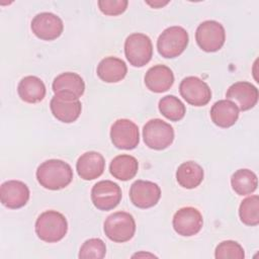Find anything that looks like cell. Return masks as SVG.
Returning <instances> with one entry per match:
<instances>
[{
    "label": "cell",
    "mask_w": 259,
    "mask_h": 259,
    "mask_svg": "<svg viewBox=\"0 0 259 259\" xmlns=\"http://www.w3.org/2000/svg\"><path fill=\"white\" fill-rule=\"evenodd\" d=\"M53 115L65 123L74 122L80 115L82 104L79 99L55 95L50 102Z\"/></svg>",
    "instance_id": "obj_17"
},
{
    "label": "cell",
    "mask_w": 259,
    "mask_h": 259,
    "mask_svg": "<svg viewBox=\"0 0 259 259\" xmlns=\"http://www.w3.org/2000/svg\"><path fill=\"white\" fill-rule=\"evenodd\" d=\"M258 89L246 81H239L232 84L227 90L226 97L234 102L239 110L246 111L253 108L258 101Z\"/></svg>",
    "instance_id": "obj_15"
},
{
    "label": "cell",
    "mask_w": 259,
    "mask_h": 259,
    "mask_svg": "<svg viewBox=\"0 0 259 259\" xmlns=\"http://www.w3.org/2000/svg\"><path fill=\"white\" fill-rule=\"evenodd\" d=\"M128 5L127 0H99L98 7L105 15L115 16L123 13Z\"/></svg>",
    "instance_id": "obj_30"
},
{
    "label": "cell",
    "mask_w": 259,
    "mask_h": 259,
    "mask_svg": "<svg viewBox=\"0 0 259 259\" xmlns=\"http://www.w3.org/2000/svg\"><path fill=\"white\" fill-rule=\"evenodd\" d=\"M104 169L105 160L100 153L95 151L82 154L76 163L77 173L84 180H93L100 177Z\"/></svg>",
    "instance_id": "obj_18"
},
{
    "label": "cell",
    "mask_w": 259,
    "mask_h": 259,
    "mask_svg": "<svg viewBox=\"0 0 259 259\" xmlns=\"http://www.w3.org/2000/svg\"><path fill=\"white\" fill-rule=\"evenodd\" d=\"M35 174L40 186L50 190L63 189L73 180L71 166L59 159H50L42 162L37 167Z\"/></svg>",
    "instance_id": "obj_1"
},
{
    "label": "cell",
    "mask_w": 259,
    "mask_h": 259,
    "mask_svg": "<svg viewBox=\"0 0 259 259\" xmlns=\"http://www.w3.org/2000/svg\"><path fill=\"white\" fill-rule=\"evenodd\" d=\"M135 256H137V257H140V256H145V254H136V255H134V257ZM146 256H151V257H154V255H152V254H146Z\"/></svg>",
    "instance_id": "obj_32"
},
{
    "label": "cell",
    "mask_w": 259,
    "mask_h": 259,
    "mask_svg": "<svg viewBox=\"0 0 259 259\" xmlns=\"http://www.w3.org/2000/svg\"><path fill=\"white\" fill-rule=\"evenodd\" d=\"M106 237L115 243L130 241L136 233L134 217L126 211H116L109 214L103 224Z\"/></svg>",
    "instance_id": "obj_3"
},
{
    "label": "cell",
    "mask_w": 259,
    "mask_h": 259,
    "mask_svg": "<svg viewBox=\"0 0 259 259\" xmlns=\"http://www.w3.org/2000/svg\"><path fill=\"white\" fill-rule=\"evenodd\" d=\"M202 167L193 161L182 163L176 171V180L180 186L186 189L197 187L203 180Z\"/></svg>",
    "instance_id": "obj_24"
},
{
    "label": "cell",
    "mask_w": 259,
    "mask_h": 259,
    "mask_svg": "<svg viewBox=\"0 0 259 259\" xmlns=\"http://www.w3.org/2000/svg\"><path fill=\"white\" fill-rule=\"evenodd\" d=\"M53 91L55 95L79 99L85 91V83L77 73L65 72L54 79Z\"/></svg>",
    "instance_id": "obj_16"
},
{
    "label": "cell",
    "mask_w": 259,
    "mask_h": 259,
    "mask_svg": "<svg viewBox=\"0 0 259 259\" xmlns=\"http://www.w3.org/2000/svg\"><path fill=\"white\" fill-rule=\"evenodd\" d=\"M214 257L217 259H244L245 252L238 242L227 240L217 246Z\"/></svg>",
    "instance_id": "obj_29"
},
{
    "label": "cell",
    "mask_w": 259,
    "mask_h": 259,
    "mask_svg": "<svg viewBox=\"0 0 259 259\" xmlns=\"http://www.w3.org/2000/svg\"><path fill=\"white\" fill-rule=\"evenodd\" d=\"M121 196L119 185L110 180H101L95 183L91 189L92 203L100 210L113 209L119 204Z\"/></svg>",
    "instance_id": "obj_8"
},
{
    "label": "cell",
    "mask_w": 259,
    "mask_h": 259,
    "mask_svg": "<svg viewBox=\"0 0 259 259\" xmlns=\"http://www.w3.org/2000/svg\"><path fill=\"white\" fill-rule=\"evenodd\" d=\"M158 106L162 115L171 121H178L182 119L186 113L185 105L174 95H166L162 97Z\"/></svg>",
    "instance_id": "obj_26"
},
{
    "label": "cell",
    "mask_w": 259,
    "mask_h": 259,
    "mask_svg": "<svg viewBox=\"0 0 259 259\" xmlns=\"http://www.w3.org/2000/svg\"><path fill=\"white\" fill-rule=\"evenodd\" d=\"M110 139L117 149L133 150L140 142L139 127L130 119L119 118L111 125Z\"/></svg>",
    "instance_id": "obj_9"
},
{
    "label": "cell",
    "mask_w": 259,
    "mask_h": 259,
    "mask_svg": "<svg viewBox=\"0 0 259 259\" xmlns=\"http://www.w3.org/2000/svg\"><path fill=\"white\" fill-rule=\"evenodd\" d=\"M34 227L35 233L41 241L56 243L66 236L68 222L63 213L57 210H46L38 215Z\"/></svg>",
    "instance_id": "obj_2"
},
{
    "label": "cell",
    "mask_w": 259,
    "mask_h": 259,
    "mask_svg": "<svg viewBox=\"0 0 259 259\" xmlns=\"http://www.w3.org/2000/svg\"><path fill=\"white\" fill-rule=\"evenodd\" d=\"M96 72L102 81L106 83H116L125 77L127 67L121 59L110 56L99 62Z\"/></svg>",
    "instance_id": "obj_21"
},
{
    "label": "cell",
    "mask_w": 259,
    "mask_h": 259,
    "mask_svg": "<svg viewBox=\"0 0 259 259\" xmlns=\"http://www.w3.org/2000/svg\"><path fill=\"white\" fill-rule=\"evenodd\" d=\"M105 254V243L99 238H91L83 243L78 257L80 259H102Z\"/></svg>",
    "instance_id": "obj_28"
},
{
    "label": "cell",
    "mask_w": 259,
    "mask_h": 259,
    "mask_svg": "<svg viewBox=\"0 0 259 259\" xmlns=\"http://www.w3.org/2000/svg\"><path fill=\"white\" fill-rule=\"evenodd\" d=\"M17 92L24 102L37 103L46 96V85L36 76H26L18 83Z\"/></svg>",
    "instance_id": "obj_22"
},
{
    "label": "cell",
    "mask_w": 259,
    "mask_h": 259,
    "mask_svg": "<svg viewBox=\"0 0 259 259\" xmlns=\"http://www.w3.org/2000/svg\"><path fill=\"white\" fill-rule=\"evenodd\" d=\"M188 32L181 26H170L162 31L157 40L158 53L166 59L180 56L187 48Z\"/></svg>",
    "instance_id": "obj_4"
},
{
    "label": "cell",
    "mask_w": 259,
    "mask_h": 259,
    "mask_svg": "<svg viewBox=\"0 0 259 259\" xmlns=\"http://www.w3.org/2000/svg\"><path fill=\"white\" fill-rule=\"evenodd\" d=\"M160 197L161 189L157 183L147 180H137L131 185V201L139 208H149L156 205Z\"/></svg>",
    "instance_id": "obj_13"
},
{
    "label": "cell",
    "mask_w": 259,
    "mask_h": 259,
    "mask_svg": "<svg viewBox=\"0 0 259 259\" xmlns=\"http://www.w3.org/2000/svg\"><path fill=\"white\" fill-rule=\"evenodd\" d=\"M172 225L178 235L190 237L196 235L201 230L203 219L197 208L185 206L174 213Z\"/></svg>",
    "instance_id": "obj_12"
},
{
    "label": "cell",
    "mask_w": 259,
    "mask_h": 259,
    "mask_svg": "<svg viewBox=\"0 0 259 259\" xmlns=\"http://www.w3.org/2000/svg\"><path fill=\"white\" fill-rule=\"evenodd\" d=\"M27 185L19 180H8L1 184L0 200L8 208L16 209L24 206L29 199Z\"/></svg>",
    "instance_id": "obj_14"
},
{
    "label": "cell",
    "mask_w": 259,
    "mask_h": 259,
    "mask_svg": "<svg viewBox=\"0 0 259 259\" xmlns=\"http://www.w3.org/2000/svg\"><path fill=\"white\" fill-rule=\"evenodd\" d=\"M239 117V108L228 99H222L213 103L210 108V118L220 127H230L236 123Z\"/></svg>",
    "instance_id": "obj_20"
},
{
    "label": "cell",
    "mask_w": 259,
    "mask_h": 259,
    "mask_svg": "<svg viewBox=\"0 0 259 259\" xmlns=\"http://www.w3.org/2000/svg\"><path fill=\"white\" fill-rule=\"evenodd\" d=\"M124 54L134 67H144L153 56V45L151 38L141 32L130 34L124 41Z\"/></svg>",
    "instance_id": "obj_5"
},
{
    "label": "cell",
    "mask_w": 259,
    "mask_h": 259,
    "mask_svg": "<svg viewBox=\"0 0 259 259\" xmlns=\"http://www.w3.org/2000/svg\"><path fill=\"white\" fill-rule=\"evenodd\" d=\"M173 83V72L165 65H155L151 67L145 75L146 86L155 93H162L169 90Z\"/></svg>",
    "instance_id": "obj_19"
},
{
    "label": "cell",
    "mask_w": 259,
    "mask_h": 259,
    "mask_svg": "<svg viewBox=\"0 0 259 259\" xmlns=\"http://www.w3.org/2000/svg\"><path fill=\"white\" fill-rule=\"evenodd\" d=\"M30 28L36 37L54 40L62 34L64 24L58 15L52 12H40L32 18Z\"/></svg>",
    "instance_id": "obj_11"
},
{
    "label": "cell",
    "mask_w": 259,
    "mask_h": 259,
    "mask_svg": "<svg viewBox=\"0 0 259 259\" xmlns=\"http://www.w3.org/2000/svg\"><path fill=\"white\" fill-rule=\"evenodd\" d=\"M233 190L239 195L253 193L258 186L256 174L249 169H239L231 177Z\"/></svg>",
    "instance_id": "obj_25"
},
{
    "label": "cell",
    "mask_w": 259,
    "mask_h": 259,
    "mask_svg": "<svg viewBox=\"0 0 259 259\" xmlns=\"http://www.w3.org/2000/svg\"><path fill=\"white\" fill-rule=\"evenodd\" d=\"M179 92L187 103L194 106L206 105L211 99V91L208 85L195 76L184 78L180 82Z\"/></svg>",
    "instance_id": "obj_10"
},
{
    "label": "cell",
    "mask_w": 259,
    "mask_h": 259,
    "mask_svg": "<svg viewBox=\"0 0 259 259\" xmlns=\"http://www.w3.org/2000/svg\"><path fill=\"white\" fill-rule=\"evenodd\" d=\"M139 170L138 160L131 155L121 154L112 159L109 165L110 174L121 181L131 180Z\"/></svg>",
    "instance_id": "obj_23"
},
{
    "label": "cell",
    "mask_w": 259,
    "mask_h": 259,
    "mask_svg": "<svg viewBox=\"0 0 259 259\" xmlns=\"http://www.w3.org/2000/svg\"><path fill=\"white\" fill-rule=\"evenodd\" d=\"M169 1H154V2H150V1H147V4H149L151 7H154V8H159V7H162V6H165L166 4H168Z\"/></svg>",
    "instance_id": "obj_31"
},
{
    "label": "cell",
    "mask_w": 259,
    "mask_h": 259,
    "mask_svg": "<svg viewBox=\"0 0 259 259\" xmlns=\"http://www.w3.org/2000/svg\"><path fill=\"white\" fill-rule=\"evenodd\" d=\"M143 138L147 147L153 150H164L174 141V130L168 122L153 118L143 128Z\"/></svg>",
    "instance_id": "obj_6"
},
{
    "label": "cell",
    "mask_w": 259,
    "mask_h": 259,
    "mask_svg": "<svg viewBox=\"0 0 259 259\" xmlns=\"http://www.w3.org/2000/svg\"><path fill=\"white\" fill-rule=\"evenodd\" d=\"M239 217L243 224L247 226H257L259 224V196L251 195L246 197L240 204Z\"/></svg>",
    "instance_id": "obj_27"
},
{
    "label": "cell",
    "mask_w": 259,
    "mask_h": 259,
    "mask_svg": "<svg viewBox=\"0 0 259 259\" xmlns=\"http://www.w3.org/2000/svg\"><path fill=\"white\" fill-rule=\"evenodd\" d=\"M195 40L202 51L207 53L217 52L221 50L225 44V28L215 20H205L197 26Z\"/></svg>",
    "instance_id": "obj_7"
}]
</instances>
